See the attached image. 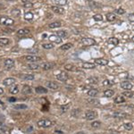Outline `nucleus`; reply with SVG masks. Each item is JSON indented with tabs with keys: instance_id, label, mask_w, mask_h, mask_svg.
Here are the masks:
<instances>
[{
	"instance_id": "09e8293b",
	"label": "nucleus",
	"mask_w": 134,
	"mask_h": 134,
	"mask_svg": "<svg viewBox=\"0 0 134 134\" xmlns=\"http://www.w3.org/2000/svg\"><path fill=\"white\" fill-rule=\"evenodd\" d=\"M70 107V105H63L62 106V110H63V112H66L67 109Z\"/></svg>"
},
{
	"instance_id": "de8ad7c7",
	"label": "nucleus",
	"mask_w": 134,
	"mask_h": 134,
	"mask_svg": "<svg viewBox=\"0 0 134 134\" xmlns=\"http://www.w3.org/2000/svg\"><path fill=\"white\" fill-rule=\"evenodd\" d=\"M128 19L130 22H134V14H130V15H128Z\"/></svg>"
},
{
	"instance_id": "f03ea898",
	"label": "nucleus",
	"mask_w": 134,
	"mask_h": 134,
	"mask_svg": "<svg viewBox=\"0 0 134 134\" xmlns=\"http://www.w3.org/2000/svg\"><path fill=\"white\" fill-rule=\"evenodd\" d=\"M0 24H3L6 26H12L15 24V21L7 16H1L0 17Z\"/></svg>"
},
{
	"instance_id": "9d476101",
	"label": "nucleus",
	"mask_w": 134,
	"mask_h": 134,
	"mask_svg": "<svg viewBox=\"0 0 134 134\" xmlns=\"http://www.w3.org/2000/svg\"><path fill=\"white\" fill-rule=\"evenodd\" d=\"M51 10H52L53 12L55 13V14H57V15H63L64 13V9L58 6H54L51 7Z\"/></svg>"
},
{
	"instance_id": "49530a36",
	"label": "nucleus",
	"mask_w": 134,
	"mask_h": 134,
	"mask_svg": "<svg viewBox=\"0 0 134 134\" xmlns=\"http://www.w3.org/2000/svg\"><path fill=\"white\" fill-rule=\"evenodd\" d=\"M23 6L25 7V8H31V7H33V4H32L31 2H29V3H24Z\"/></svg>"
},
{
	"instance_id": "37998d69",
	"label": "nucleus",
	"mask_w": 134,
	"mask_h": 134,
	"mask_svg": "<svg viewBox=\"0 0 134 134\" xmlns=\"http://www.w3.org/2000/svg\"><path fill=\"white\" fill-rule=\"evenodd\" d=\"M122 96H125L127 97H132V96H133V93L131 92V91H124L123 93H122Z\"/></svg>"
},
{
	"instance_id": "f8f14e48",
	"label": "nucleus",
	"mask_w": 134,
	"mask_h": 134,
	"mask_svg": "<svg viewBox=\"0 0 134 134\" xmlns=\"http://www.w3.org/2000/svg\"><path fill=\"white\" fill-rule=\"evenodd\" d=\"M28 34H30V30H28V29H21L17 31V36L18 37H20V38L25 37V36H27Z\"/></svg>"
},
{
	"instance_id": "473e14b6",
	"label": "nucleus",
	"mask_w": 134,
	"mask_h": 134,
	"mask_svg": "<svg viewBox=\"0 0 134 134\" xmlns=\"http://www.w3.org/2000/svg\"><path fill=\"white\" fill-rule=\"evenodd\" d=\"M20 14H21V12H20V10L19 9H13L12 10V12H11V15H13V16H15V17H19L20 16Z\"/></svg>"
},
{
	"instance_id": "79ce46f5",
	"label": "nucleus",
	"mask_w": 134,
	"mask_h": 134,
	"mask_svg": "<svg viewBox=\"0 0 134 134\" xmlns=\"http://www.w3.org/2000/svg\"><path fill=\"white\" fill-rule=\"evenodd\" d=\"M42 46H43V47L45 48V49H51V48H53V47H54V46H53V45H52L51 43L43 44Z\"/></svg>"
},
{
	"instance_id": "58836bf2",
	"label": "nucleus",
	"mask_w": 134,
	"mask_h": 134,
	"mask_svg": "<svg viewBox=\"0 0 134 134\" xmlns=\"http://www.w3.org/2000/svg\"><path fill=\"white\" fill-rule=\"evenodd\" d=\"M93 19L96 22H101V21L103 20V16L100 14H97V15H95L93 16Z\"/></svg>"
},
{
	"instance_id": "72a5a7b5",
	"label": "nucleus",
	"mask_w": 134,
	"mask_h": 134,
	"mask_svg": "<svg viewBox=\"0 0 134 134\" xmlns=\"http://www.w3.org/2000/svg\"><path fill=\"white\" fill-rule=\"evenodd\" d=\"M55 3L58 6H65L67 4V0H55Z\"/></svg>"
},
{
	"instance_id": "c85d7f7f",
	"label": "nucleus",
	"mask_w": 134,
	"mask_h": 134,
	"mask_svg": "<svg viewBox=\"0 0 134 134\" xmlns=\"http://www.w3.org/2000/svg\"><path fill=\"white\" fill-rule=\"evenodd\" d=\"M114 91L112 90V89H107V90L104 91V96L106 97H111L112 96H114Z\"/></svg>"
},
{
	"instance_id": "a211bd4d",
	"label": "nucleus",
	"mask_w": 134,
	"mask_h": 134,
	"mask_svg": "<svg viewBox=\"0 0 134 134\" xmlns=\"http://www.w3.org/2000/svg\"><path fill=\"white\" fill-rule=\"evenodd\" d=\"M108 44H110V45H114V46H117L118 44H119V40H118V38H114V37H112L108 39L107 41Z\"/></svg>"
},
{
	"instance_id": "0eeeda50",
	"label": "nucleus",
	"mask_w": 134,
	"mask_h": 134,
	"mask_svg": "<svg viewBox=\"0 0 134 134\" xmlns=\"http://www.w3.org/2000/svg\"><path fill=\"white\" fill-rule=\"evenodd\" d=\"M97 117V113L94 112V111H88L86 114H85V118L89 121H91V120L95 119Z\"/></svg>"
},
{
	"instance_id": "20e7f679",
	"label": "nucleus",
	"mask_w": 134,
	"mask_h": 134,
	"mask_svg": "<svg viewBox=\"0 0 134 134\" xmlns=\"http://www.w3.org/2000/svg\"><path fill=\"white\" fill-rule=\"evenodd\" d=\"M4 65L6 67V69L7 70H11L13 67L15 66V60H13L11 58H7L4 62Z\"/></svg>"
},
{
	"instance_id": "4c0bfd02",
	"label": "nucleus",
	"mask_w": 134,
	"mask_h": 134,
	"mask_svg": "<svg viewBox=\"0 0 134 134\" xmlns=\"http://www.w3.org/2000/svg\"><path fill=\"white\" fill-rule=\"evenodd\" d=\"M87 82L88 83H89V84H97V78H89L87 80Z\"/></svg>"
},
{
	"instance_id": "2eb2a0df",
	"label": "nucleus",
	"mask_w": 134,
	"mask_h": 134,
	"mask_svg": "<svg viewBox=\"0 0 134 134\" xmlns=\"http://www.w3.org/2000/svg\"><path fill=\"white\" fill-rule=\"evenodd\" d=\"M46 86L51 89H57L59 88V85L55 82H46Z\"/></svg>"
},
{
	"instance_id": "aec40b11",
	"label": "nucleus",
	"mask_w": 134,
	"mask_h": 134,
	"mask_svg": "<svg viewBox=\"0 0 134 134\" xmlns=\"http://www.w3.org/2000/svg\"><path fill=\"white\" fill-rule=\"evenodd\" d=\"M105 18H106V20H107L108 22H113V21H114L115 19H116V16H115V15H114V14L109 13V14H106V15H105Z\"/></svg>"
},
{
	"instance_id": "a878e982",
	"label": "nucleus",
	"mask_w": 134,
	"mask_h": 134,
	"mask_svg": "<svg viewBox=\"0 0 134 134\" xmlns=\"http://www.w3.org/2000/svg\"><path fill=\"white\" fill-rule=\"evenodd\" d=\"M64 69L66 71H69V72H73V71L76 70L75 66H74L73 64H65V65H64Z\"/></svg>"
},
{
	"instance_id": "6ab92c4d",
	"label": "nucleus",
	"mask_w": 134,
	"mask_h": 134,
	"mask_svg": "<svg viewBox=\"0 0 134 134\" xmlns=\"http://www.w3.org/2000/svg\"><path fill=\"white\" fill-rule=\"evenodd\" d=\"M22 91V93L25 94V95H29V94L31 93V88L30 87L29 85H24Z\"/></svg>"
},
{
	"instance_id": "2f4dec72",
	"label": "nucleus",
	"mask_w": 134,
	"mask_h": 134,
	"mask_svg": "<svg viewBox=\"0 0 134 134\" xmlns=\"http://www.w3.org/2000/svg\"><path fill=\"white\" fill-rule=\"evenodd\" d=\"M28 107L26 105H23V104H21V105H14V108L16 109V110H23V109H26Z\"/></svg>"
},
{
	"instance_id": "8fccbe9b",
	"label": "nucleus",
	"mask_w": 134,
	"mask_h": 134,
	"mask_svg": "<svg viewBox=\"0 0 134 134\" xmlns=\"http://www.w3.org/2000/svg\"><path fill=\"white\" fill-rule=\"evenodd\" d=\"M103 85H104V86H110L111 83L108 80H105V81L103 82Z\"/></svg>"
},
{
	"instance_id": "f3484780",
	"label": "nucleus",
	"mask_w": 134,
	"mask_h": 134,
	"mask_svg": "<svg viewBox=\"0 0 134 134\" xmlns=\"http://www.w3.org/2000/svg\"><path fill=\"white\" fill-rule=\"evenodd\" d=\"M128 114H125V113H123V112H115L113 114V116L114 118H125Z\"/></svg>"
},
{
	"instance_id": "39448f33",
	"label": "nucleus",
	"mask_w": 134,
	"mask_h": 134,
	"mask_svg": "<svg viewBox=\"0 0 134 134\" xmlns=\"http://www.w3.org/2000/svg\"><path fill=\"white\" fill-rule=\"evenodd\" d=\"M24 59L28 62H30V63H36V62L40 61L41 57L37 56V55H25Z\"/></svg>"
},
{
	"instance_id": "4d7b16f0",
	"label": "nucleus",
	"mask_w": 134,
	"mask_h": 134,
	"mask_svg": "<svg viewBox=\"0 0 134 134\" xmlns=\"http://www.w3.org/2000/svg\"></svg>"
},
{
	"instance_id": "c756f323",
	"label": "nucleus",
	"mask_w": 134,
	"mask_h": 134,
	"mask_svg": "<svg viewBox=\"0 0 134 134\" xmlns=\"http://www.w3.org/2000/svg\"><path fill=\"white\" fill-rule=\"evenodd\" d=\"M24 19L26 21H31L33 19V14L31 12H27L24 15Z\"/></svg>"
},
{
	"instance_id": "f257e3e1",
	"label": "nucleus",
	"mask_w": 134,
	"mask_h": 134,
	"mask_svg": "<svg viewBox=\"0 0 134 134\" xmlns=\"http://www.w3.org/2000/svg\"><path fill=\"white\" fill-rule=\"evenodd\" d=\"M53 123L54 122L52 121H50L48 119H42V120H39L38 122H37V124H38V127H40V128H48L50 126L53 125Z\"/></svg>"
},
{
	"instance_id": "4468645a",
	"label": "nucleus",
	"mask_w": 134,
	"mask_h": 134,
	"mask_svg": "<svg viewBox=\"0 0 134 134\" xmlns=\"http://www.w3.org/2000/svg\"><path fill=\"white\" fill-rule=\"evenodd\" d=\"M121 87L123 89H125V90H131V89H132V84L129 82H122L121 83Z\"/></svg>"
},
{
	"instance_id": "cd10ccee",
	"label": "nucleus",
	"mask_w": 134,
	"mask_h": 134,
	"mask_svg": "<svg viewBox=\"0 0 134 134\" xmlns=\"http://www.w3.org/2000/svg\"><path fill=\"white\" fill-rule=\"evenodd\" d=\"M61 22H54L52 23L49 24V28L50 29H55V28H59V27H61Z\"/></svg>"
},
{
	"instance_id": "e433bc0d",
	"label": "nucleus",
	"mask_w": 134,
	"mask_h": 134,
	"mask_svg": "<svg viewBox=\"0 0 134 134\" xmlns=\"http://www.w3.org/2000/svg\"><path fill=\"white\" fill-rule=\"evenodd\" d=\"M88 2H89V6H90V8H96V7H97V4L95 2V1H93V0H88Z\"/></svg>"
},
{
	"instance_id": "b1692460",
	"label": "nucleus",
	"mask_w": 134,
	"mask_h": 134,
	"mask_svg": "<svg viewBox=\"0 0 134 134\" xmlns=\"http://www.w3.org/2000/svg\"><path fill=\"white\" fill-rule=\"evenodd\" d=\"M22 79L25 80V81H32L35 79V77L32 74H23V75H22Z\"/></svg>"
},
{
	"instance_id": "bb28decb",
	"label": "nucleus",
	"mask_w": 134,
	"mask_h": 134,
	"mask_svg": "<svg viewBox=\"0 0 134 134\" xmlns=\"http://www.w3.org/2000/svg\"><path fill=\"white\" fill-rule=\"evenodd\" d=\"M125 101V99L122 96H117L115 98H114V103L115 104H121V103H123Z\"/></svg>"
},
{
	"instance_id": "412c9836",
	"label": "nucleus",
	"mask_w": 134,
	"mask_h": 134,
	"mask_svg": "<svg viewBox=\"0 0 134 134\" xmlns=\"http://www.w3.org/2000/svg\"><path fill=\"white\" fill-rule=\"evenodd\" d=\"M27 67L29 68L30 70H38V68H39V65L38 64H36V63H30L27 65Z\"/></svg>"
},
{
	"instance_id": "393cba45",
	"label": "nucleus",
	"mask_w": 134,
	"mask_h": 134,
	"mask_svg": "<svg viewBox=\"0 0 134 134\" xmlns=\"http://www.w3.org/2000/svg\"><path fill=\"white\" fill-rule=\"evenodd\" d=\"M9 91H10V93L12 94V95H15V94H17L19 92V88H18L17 85H15V86L11 87V89H9Z\"/></svg>"
},
{
	"instance_id": "a19ab883",
	"label": "nucleus",
	"mask_w": 134,
	"mask_h": 134,
	"mask_svg": "<svg viewBox=\"0 0 134 134\" xmlns=\"http://www.w3.org/2000/svg\"><path fill=\"white\" fill-rule=\"evenodd\" d=\"M100 125H101V122H97V121H95V122H93L92 123H91V127H92V128H94V129L99 128V127H100Z\"/></svg>"
},
{
	"instance_id": "603ef678",
	"label": "nucleus",
	"mask_w": 134,
	"mask_h": 134,
	"mask_svg": "<svg viewBox=\"0 0 134 134\" xmlns=\"http://www.w3.org/2000/svg\"><path fill=\"white\" fill-rule=\"evenodd\" d=\"M4 93V90H3V89H1L0 88V95H2V94Z\"/></svg>"
},
{
	"instance_id": "a18cd8bd",
	"label": "nucleus",
	"mask_w": 134,
	"mask_h": 134,
	"mask_svg": "<svg viewBox=\"0 0 134 134\" xmlns=\"http://www.w3.org/2000/svg\"><path fill=\"white\" fill-rule=\"evenodd\" d=\"M88 102H89V104H94V105H97V104H98V100L97 99H89L88 100Z\"/></svg>"
},
{
	"instance_id": "5701e85b",
	"label": "nucleus",
	"mask_w": 134,
	"mask_h": 134,
	"mask_svg": "<svg viewBox=\"0 0 134 134\" xmlns=\"http://www.w3.org/2000/svg\"><path fill=\"white\" fill-rule=\"evenodd\" d=\"M98 93V91L96 89H91L89 90L88 91V96L91 97H96Z\"/></svg>"
},
{
	"instance_id": "ea45409f",
	"label": "nucleus",
	"mask_w": 134,
	"mask_h": 134,
	"mask_svg": "<svg viewBox=\"0 0 134 134\" xmlns=\"http://www.w3.org/2000/svg\"><path fill=\"white\" fill-rule=\"evenodd\" d=\"M123 126H124L125 130H127V131H131L132 128H133V126H132V124H131V122H126V123L123 124Z\"/></svg>"
},
{
	"instance_id": "9b49d317",
	"label": "nucleus",
	"mask_w": 134,
	"mask_h": 134,
	"mask_svg": "<svg viewBox=\"0 0 134 134\" xmlns=\"http://www.w3.org/2000/svg\"><path fill=\"white\" fill-rule=\"evenodd\" d=\"M48 39H49L51 42H54V43L56 44H60L62 42V39L60 37H58L57 35H50L48 37Z\"/></svg>"
},
{
	"instance_id": "7c9ffc66",
	"label": "nucleus",
	"mask_w": 134,
	"mask_h": 134,
	"mask_svg": "<svg viewBox=\"0 0 134 134\" xmlns=\"http://www.w3.org/2000/svg\"><path fill=\"white\" fill-rule=\"evenodd\" d=\"M56 35L60 37V38H65V37H67L68 34H67L66 30H58L57 33H56Z\"/></svg>"
},
{
	"instance_id": "7ed1b4c3",
	"label": "nucleus",
	"mask_w": 134,
	"mask_h": 134,
	"mask_svg": "<svg viewBox=\"0 0 134 134\" xmlns=\"http://www.w3.org/2000/svg\"><path fill=\"white\" fill-rule=\"evenodd\" d=\"M82 43L84 45V46H88V47H90V46H93L96 44V41L95 39L91 38H83L82 39Z\"/></svg>"
},
{
	"instance_id": "3c124183",
	"label": "nucleus",
	"mask_w": 134,
	"mask_h": 134,
	"mask_svg": "<svg viewBox=\"0 0 134 134\" xmlns=\"http://www.w3.org/2000/svg\"><path fill=\"white\" fill-rule=\"evenodd\" d=\"M22 1L23 3H29V2H30L31 0H22Z\"/></svg>"
},
{
	"instance_id": "dca6fc26",
	"label": "nucleus",
	"mask_w": 134,
	"mask_h": 134,
	"mask_svg": "<svg viewBox=\"0 0 134 134\" xmlns=\"http://www.w3.org/2000/svg\"><path fill=\"white\" fill-rule=\"evenodd\" d=\"M95 64H97V65H107L108 60L104 58H97L95 59Z\"/></svg>"
},
{
	"instance_id": "864d4df0",
	"label": "nucleus",
	"mask_w": 134,
	"mask_h": 134,
	"mask_svg": "<svg viewBox=\"0 0 134 134\" xmlns=\"http://www.w3.org/2000/svg\"><path fill=\"white\" fill-rule=\"evenodd\" d=\"M10 101H12V102H14V101H15V98H10Z\"/></svg>"
},
{
	"instance_id": "f704fd0d",
	"label": "nucleus",
	"mask_w": 134,
	"mask_h": 134,
	"mask_svg": "<svg viewBox=\"0 0 134 134\" xmlns=\"http://www.w3.org/2000/svg\"><path fill=\"white\" fill-rule=\"evenodd\" d=\"M72 47H73V44L72 43H66V44H64V45H63V46H61V49L68 50V49H70Z\"/></svg>"
},
{
	"instance_id": "6e6552de",
	"label": "nucleus",
	"mask_w": 134,
	"mask_h": 134,
	"mask_svg": "<svg viewBox=\"0 0 134 134\" xmlns=\"http://www.w3.org/2000/svg\"><path fill=\"white\" fill-rule=\"evenodd\" d=\"M68 78H69L68 74L66 73H64V72L60 73L58 75H56V79L58 80V81H60V82H65V81L68 80Z\"/></svg>"
},
{
	"instance_id": "c03bdc74",
	"label": "nucleus",
	"mask_w": 134,
	"mask_h": 134,
	"mask_svg": "<svg viewBox=\"0 0 134 134\" xmlns=\"http://www.w3.org/2000/svg\"><path fill=\"white\" fill-rule=\"evenodd\" d=\"M115 12H116V14H118V15H124V14H125V10L122 8H119V9H117Z\"/></svg>"
},
{
	"instance_id": "5fc2aeb1",
	"label": "nucleus",
	"mask_w": 134,
	"mask_h": 134,
	"mask_svg": "<svg viewBox=\"0 0 134 134\" xmlns=\"http://www.w3.org/2000/svg\"><path fill=\"white\" fill-rule=\"evenodd\" d=\"M10 1H16V0H10Z\"/></svg>"
},
{
	"instance_id": "4be33fe9",
	"label": "nucleus",
	"mask_w": 134,
	"mask_h": 134,
	"mask_svg": "<svg viewBox=\"0 0 134 134\" xmlns=\"http://www.w3.org/2000/svg\"><path fill=\"white\" fill-rule=\"evenodd\" d=\"M35 91L38 94H46L47 93V89H45L43 87H37L35 89Z\"/></svg>"
},
{
	"instance_id": "1a4fd4ad",
	"label": "nucleus",
	"mask_w": 134,
	"mask_h": 134,
	"mask_svg": "<svg viewBox=\"0 0 134 134\" xmlns=\"http://www.w3.org/2000/svg\"><path fill=\"white\" fill-rule=\"evenodd\" d=\"M15 83V79L14 78H6L3 81V84L4 86H6V87H9V86H12Z\"/></svg>"
},
{
	"instance_id": "c9c22d12",
	"label": "nucleus",
	"mask_w": 134,
	"mask_h": 134,
	"mask_svg": "<svg viewBox=\"0 0 134 134\" xmlns=\"http://www.w3.org/2000/svg\"><path fill=\"white\" fill-rule=\"evenodd\" d=\"M9 43V39L6 38H0V45L1 46H6Z\"/></svg>"
},
{
	"instance_id": "6e6d98bb",
	"label": "nucleus",
	"mask_w": 134,
	"mask_h": 134,
	"mask_svg": "<svg viewBox=\"0 0 134 134\" xmlns=\"http://www.w3.org/2000/svg\"><path fill=\"white\" fill-rule=\"evenodd\" d=\"M78 134H79V133H78ZM80 134H83V133H82H82H80Z\"/></svg>"
},
{
	"instance_id": "ddd939ff",
	"label": "nucleus",
	"mask_w": 134,
	"mask_h": 134,
	"mask_svg": "<svg viewBox=\"0 0 134 134\" xmlns=\"http://www.w3.org/2000/svg\"><path fill=\"white\" fill-rule=\"evenodd\" d=\"M81 66L84 69H93L96 67V64H93V63H89V62H85V63H82L81 64Z\"/></svg>"
},
{
	"instance_id": "423d86ee",
	"label": "nucleus",
	"mask_w": 134,
	"mask_h": 134,
	"mask_svg": "<svg viewBox=\"0 0 134 134\" xmlns=\"http://www.w3.org/2000/svg\"><path fill=\"white\" fill-rule=\"evenodd\" d=\"M54 66H55V64L49 63V62H46V63H43V64H41V68H42L44 71L51 70V69L54 68Z\"/></svg>"
}]
</instances>
